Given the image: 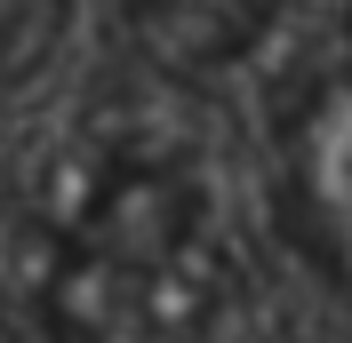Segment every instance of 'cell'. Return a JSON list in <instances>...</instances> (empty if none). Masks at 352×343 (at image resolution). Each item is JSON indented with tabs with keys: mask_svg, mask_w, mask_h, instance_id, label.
Segmentation results:
<instances>
[{
	"mask_svg": "<svg viewBox=\"0 0 352 343\" xmlns=\"http://www.w3.org/2000/svg\"><path fill=\"white\" fill-rule=\"evenodd\" d=\"M72 8L80 0H0V96L32 88L56 64V48L72 32Z\"/></svg>",
	"mask_w": 352,
	"mask_h": 343,
	"instance_id": "1",
	"label": "cell"
}]
</instances>
